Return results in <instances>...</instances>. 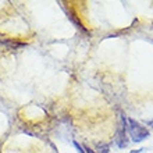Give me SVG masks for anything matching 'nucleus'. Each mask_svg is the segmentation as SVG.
Masks as SVG:
<instances>
[{
  "label": "nucleus",
  "instance_id": "obj_1",
  "mask_svg": "<svg viewBox=\"0 0 153 153\" xmlns=\"http://www.w3.org/2000/svg\"><path fill=\"white\" fill-rule=\"evenodd\" d=\"M128 129H129V135L132 138L134 142H142L143 139L149 138V131L146 129V127L141 125L137 120L134 118H128Z\"/></svg>",
  "mask_w": 153,
  "mask_h": 153
},
{
  "label": "nucleus",
  "instance_id": "obj_2",
  "mask_svg": "<svg viewBox=\"0 0 153 153\" xmlns=\"http://www.w3.org/2000/svg\"><path fill=\"white\" fill-rule=\"evenodd\" d=\"M127 118L125 116H121V124L118 127V131H117V138H116V142H117V146L118 148H125L128 145V138H127Z\"/></svg>",
  "mask_w": 153,
  "mask_h": 153
},
{
  "label": "nucleus",
  "instance_id": "obj_3",
  "mask_svg": "<svg viewBox=\"0 0 153 153\" xmlns=\"http://www.w3.org/2000/svg\"><path fill=\"white\" fill-rule=\"evenodd\" d=\"M97 149H99V153H109L110 152L109 145H99Z\"/></svg>",
  "mask_w": 153,
  "mask_h": 153
},
{
  "label": "nucleus",
  "instance_id": "obj_4",
  "mask_svg": "<svg viewBox=\"0 0 153 153\" xmlns=\"http://www.w3.org/2000/svg\"><path fill=\"white\" fill-rule=\"evenodd\" d=\"M74 146H75L76 149H78V152H79V153H85L84 149H82V148L79 146V143H78V142H74Z\"/></svg>",
  "mask_w": 153,
  "mask_h": 153
},
{
  "label": "nucleus",
  "instance_id": "obj_5",
  "mask_svg": "<svg viewBox=\"0 0 153 153\" xmlns=\"http://www.w3.org/2000/svg\"><path fill=\"white\" fill-rule=\"evenodd\" d=\"M84 152L85 153H95L92 149H91V148H88V146H85V148H84Z\"/></svg>",
  "mask_w": 153,
  "mask_h": 153
},
{
  "label": "nucleus",
  "instance_id": "obj_6",
  "mask_svg": "<svg viewBox=\"0 0 153 153\" xmlns=\"http://www.w3.org/2000/svg\"><path fill=\"white\" fill-rule=\"evenodd\" d=\"M146 124H148V125H149V127H152V128H153V120L148 121V123H146Z\"/></svg>",
  "mask_w": 153,
  "mask_h": 153
},
{
  "label": "nucleus",
  "instance_id": "obj_7",
  "mask_svg": "<svg viewBox=\"0 0 153 153\" xmlns=\"http://www.w3.org/2000/svg\"><path fill=\"white\" fill-rule=\"evenodd\" d=\"M142 152H143V149H139V150H132V152H131V153H142Z\"/></svg>",
  "mask_w": 153,
  "mask_h": 153
}]
</instances>
